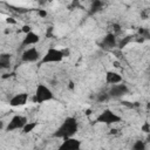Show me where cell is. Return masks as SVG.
<instances>
[{"mask_svg":"<svg viewBox=\"0 0 150 150\" xmlns=\"http://www.w3.org/2000/svg\"><path fill=\"white\" fill-rule=\"evenodd\" d=\"M77 130H79L77 120L75 117H73V116H68L59 125V128L54 132V137L61 138V139H64V138H68V137H73L77 132Z\"/></svg>","mask_w":150,"mask_h":150,"instance_id":"1","label":"cell"},{"mask_svg":"<svg viewBox=\"0 0 150 150\" xmlns=\"http://www.w3.org/2000/svg\"><path fill=\"white\" fill-rule=\"evenodd\" d=\"M33 100H34V102H38V103H45V102L54 100V94H53L52 89L48 86H46L43 83H40L35 88Z\"/></svg>","mask_w":150,"mask_h":150,"instance_id":"2","label":"cell"},{"mask_svg":"<svg viewBox=\"0 0 150 150\" xmlns=\"http://www.w3.org/2000/svg\"><path fill=\"white\" fill-rule=\"evenodd\" d=\"M63 59H64V52L63 50H61L59 48L50 47L42 55L41 63H57V62H61Z\"/></svg>","mask_w":150,"mask_h":150,"instance_id":"3","label":"cell"},{"mask_svg":"<svg viewBox=\"0 0 150 150\" xmlns=\"http://www.w3.org/2000/svg\"><path fill=\"white\" fill-rule=\"evenodd\" d=\"M121 120H122V117L120 115H117L115 111L110 110V109H104L96 117V121L98 123H103V124H107V125L118 123V122H121Z\"/></svg>","mask_w":150,"mask_h":150,"instance_id":"4","label":"cell"},{"mask_svg":"<svg viewBox=\"0 0 150 150\" xmlns=\"http://www.w3.org/2000/svg\"><path fill=\"white\" fill-rule=\"evenodd\" d=\"M28 120L23 115H14L6 125V131H14V130H22L23 127L27 124Z\"/></svg>","mask_w":150,"mask_h":150,"instance_id":"5","label":"cell"},{"mask_svg":"<svg viewBox=\"0 0 150 150\" xmlns=\"http://www.w3.org/2000/svg\"><path fill=\"white\" fill-rule=\"evenodd\" d=\"M41 54L40 52L38 50L36 47H28V48H25L23 52L21 53V61L22 62H26V63H33V62H36L41 59Z\"/></svg>","mask_w":150,"mask_h":150,"instance_id":"6","label":"cell"},{"mask_svg":"<svg viewBox=\"0 0 150 150\" xmlns=\"http://www.w3.org/2000/svg\"><path fill=\"white\" fill-rule=\"evenodd\" d=\"M129 93V88L127 84H124L123 82L117 83V84H112L108 91L109 97L110 98H121L124 95H127Z\"/></svg>","mask_w":150,"mask_h":150,"instance_id":"7","label":"cell"},{"mask_svg":"<svg viewBox=\"0 0 150 150\" xmlns=\"http://www.w3.org/2000/svg\"><path fill=\"white\" fill-rule=\"evenodd\" d=\"M40 41V35L36 34L35 32L30 30L28 33H25V36L21 41V48L25 49V48H28V47H32V46H35L38 42Z\"/></svg>","mask_w":150,"mask_h":150,"instance_id":"8","label":"cell"},{"mask_svg":"<svg viewBox=\"0 0 150 150\" xmlns=\"http://www.w3.org/2000/svg\"><path fill=\"white\" fill-rule=\"evenodd\" d=\"M28 100H29V95H28L27 93H18V94L13 95V96L9 98L8 103H9L11 107L16 108V107H22V105H25Z\"/></svg>","mask_w":150,"mask_h":150,"instance_id":"9","label":"cell"},{"mask_svg":"<svg viewBox=\"0 0 150 150\" xmlns=\"http://www.w3.org/2000/svg\"><path fill=\"white\" fill-rule=\"evenodd\" d=\"M59 149L60 150H79V149H81V141L74 138V136L64 138L62 141V143L60 144Z\"/></svg>","mask_w":150,"mask_h":150,"instance_id":"10","label":"cell"},{"mask_svg":"<svg viewBox=\"0 0 150 150\" xmlns=\"http://www.w3.org/2000/svg\"><path fill=\"white\" fill-rule=\"evenodd\" d=\"M116 45H117V41H116V36L114 33L105 34L101 41V47L104 49H112L114 47H116Z\"/></svg>","mask_w":150,"mask_h":150,"instance_id":"11","label":"cell"},{"mask_svg":"<svg viewBox=\"0 0 150 150\" xmlns=\"http://www.w3.org/2000/svg\"><path fill=\"white\" fill-rule=\"evenodd\" d=\"M105 82H107L108 84H110V86L117 84V83L123 82V77H122V75L118 74V73L112 71V70H109V71H107V74H105Z\"/></svg>","mask_w":150,"mask_h":150,"instance_id":"12","label":"cell"},{"mask_svg":"<svg viewBox=\"0 0 150 150\" xmlns=\"http://www.w3.org/2000/svg\"><path fill=\"white\" fill-rule=\"evenodd\" d=\"M11 54L8 53H2L0 55V68L1 69H7L11 67Z\"/></svg>","mask_w":150,"mask_h":150,"instance_id":"13","label":"cell"},{"mask_svg":"<svg viewBox=\"0 0 150 150\" xmlns=\"http://www.w3.org/2000/svg\"><path fill=\"white\" fill-rule=\"evenodd\" d=\"M102 7H103L102 0H94L91 2V6H90V13H97L102 9Z\"/></svg>","mask_w":150,"mask_h":150,"instance_id":"14","label":"cell"},{"mask_svg":"<svg viewBox=\"0 0 150 150\" xmlns=\"http://www.w3.org/2000/svg\"><path fill=\"white\" fill-rule=\"evenodd\" d=\"M36 125H38V123H35V122H27V124L23 127V129H22V132L23 134H28V132H30V131H33L35 128H36Z\"/></svg>","mask_w":150,"mask_h":150,"instance_id":"15","label":"cell"},{"mask_svg":"<svg viewBox=\"0 0 150 150\" xmlns=\"http://www.w3.org/2000/svg\"><path fill=\"white\" fill-rule=\"evenodd\" d=\"M146 148V145H145V143H144V141H135V143L132 144V149L134 150H144Z\"/></svg>","mask_w":150,"mask_h":150,"instance_id":"16","label":"cell"},{"mask_svg":"<svg viewBox=\"0 0 150 150\" xmlns=\"http://www.w3.org/2000/svg\"><path fill=\"white\" fill-rule=\"evenodd\" d=\"M108 98H110V97H109V94H108V93H101V94H98L97 101L102 102V101H107Z\"/></svg>","mask_w":150,"mask_h":150,"instance_id":"17","label":"cell"},{"mask_svg":"<svg viewBox=\"0 0 150 150\" xmlns=\"http://www.w3.org/2000/svg\"><path fill=\"white\" fill-rule=\"evenodd\" d=\"M142 129H143L145 132H150V127H149V124H148V123H145V124L142 127Z\"/></svg>","mask_w":150,"mask_h":150,"instance_id":"18","label":"cell"},{"mask_svg":"<svg viewBox=\"0 0 150 150\" xmlns=\"http://www.w3.org/2000/svg\"><path fill=\"white\" fill-rule=\"evenodd\" d=\"M23 32H25V33L30 32V27H29V26H23Z\"/></svg>","mask_w":150,"mask_h":150,"instance_id":"19","label":"cell"},{"mask_svg":"<svg viewBox=\"0 0 150 150\" xmlns=\"http://www.w3.org/2000/svg\"><path fill=\"white\" fill-rule=\"evenodd\" d=\"M39 14H40L41 16H46V15H47V12H45V11H40Z\"/></svg>","mask_w":150,"mask_h":150,"instance_id":"20","label":"cell"}]
</instances>
